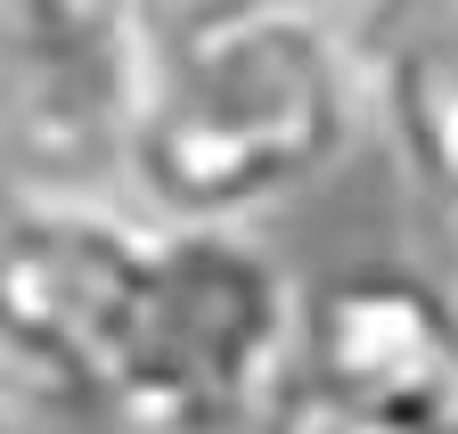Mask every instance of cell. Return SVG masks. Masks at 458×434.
<instances>
[{
	"label": "cell",
	"instance_id": "obj_3",
	"mask_svg": "<svg viewBox=\"0 0 458 434\" xmlns=\"http://www.w3.org/2000/svg\"><path fill=\"white\" fill-rule=\"evenodd\" d=\"M148 66V0H0V173L17 197H106Z\"/></svg>",
	"mask_w": 458,
	"mask_h": 434
},
{
	"label": "cell",
	"instance_id": "obj_5",
	"mask_svg": "<svg viewBox=\"0 0 458 434\" xmlns=\"http://www.w3.org/2000/svg\"><path fill=\"white\" fill-rule=\"evenodd\" d=\"M303 394L360 410L401 434H434L458 418V336L442 287H426L418 270H344L327 295H303Z\"/></svg>",
	"mask_w": 458,
	"mask_h": 434
},
{
	"label": "cell",
	"instance_id": "obj_4",
	"mask_svg": "<svg viewBox=\"0 0 458 434\" xmlns=\"http://www.w3.org/2000/svg\"><path fill=\"white\" fill-rule=\"evenodd\" d=\"M148 230L156 222L123 197H17L0 213V394L9 402L98 410Z\"/></svg>",
	"mask_w": 458,
	"mask_h": 434
},
{
	"label": "cell",
	"instance_id": "obj_9",
	"mask_svg": "<svg viewBox=\"0 0 458 434\" xmlns=\"http://www.w3.org/2000/svg\"><path fill=\"white\" fill-rule=\"evenodd\" d=\"M442 311H450V336H458V254H450V279H442Z\"/></svg>",
	"mask_w": 458,
	"mask_h": 434
},
{
	"label": "cell",
	"instance_id": "obj_11",
	"mask_svg": "<svg viewBox=\"0 0 458 434\" xmlns=\"http://www.w3.org/2000/svg\"><path fill=\"white\" fill-rule=\"evenodd\" d=\"M0 434H9V426H0Z\"/></svg>",
	"mask_w": 458,
	"mask_h": 434
},
{
	"label": "cell",
	"instance_id": "obj_7",
	"mask_svg": "<svg viewBox=\"0 0 458 434\" xmlns=\"http://www.w3.org/2000/svg\"><path fill=\"white\" fill-rule=\"evenodd\" d=\"M262 434H401V426H377V418H360V410H335V402H319V394H286V410L262 426Z\"/></svg>",
	"mask_w": 458,
	"mask_h": 434
},
{
	"label": "cell",
	"instance_id": "obj_2",
	"mask_svg": "<svg viewBox=\"0 0 458 434\" xmlns=\"http://www.w3.org/2000/svg\"><path fill=\"white\" fill-rule=\"evenodd\" d=\"M303 361V287L254 230H148L98 410L131 434H262Z\"/></svg>",
	"mask_w": 458,
	"mask_h": 434
},
{
	"label": "cell",
	"instance_id": "obj_6",
	"mask_svg": "<svg viewBox=\"0 0 458 434\" xmlns=\"http://www.w3.org/2000/svg\"><path fill=\"white\" fill-rule=\"evenodd\" d=\"M344 33L360 106L442 205H458V0H360Z\"/></svg>",
	"mask_w": 458,
	"mask_h": 434
},
{
	"label": "cell",
	"instance_id": "obj_1",
	"mask_svg": "<svg viewBox=\"0 0 458 434\" xmlns=\"http://www.w3.org/2000/svg\"><path fill=\"white\" fill-rule=\"evenodd\" d=\"M360 82L311 9L156 25V66L123 140V205L172 230H254L352 148Z\"/></svg>",
	"mask_w": 458,
	"mask_h": 434
},
{
	"label": "cell",
	"instance_id": "obj_8",
	"mask_svg": "<svg viewBox=\"0 0 458 434\" xmlns=\"http://www.w3.org/2000/svg\"><path fill=\"white\" fill-rule=\"evenodd\" d=\"M246 9H311V0H148L156 25H205V17H246Z\"/></svg>",
	"mask_w": 458,
	"mask_h": 434
},
{
	"label": "cell",
	"instance_id": "obj_10",
	"mask_svg": "<svg viewBox=\"0 0 458 434\" xmlns=\"http://www.w3.org/2000/svg\"><path fill=\"white\" fill-rule=\"evenodd\" d=\"M434 434H458V418H442V426H434Z\"/></svg>",
	"mask_w": 458,
	"mask_h": 434
}]
</instances>
